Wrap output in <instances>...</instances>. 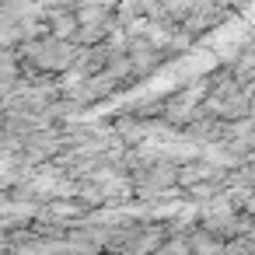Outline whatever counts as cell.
Returning <instances> with one entry per match:
<instances>
[{
  "instance_id": "cell-1",
  "label": "cell",
  "mask_w": 255,
  "mask_h": 255,
  "mask_svg": "<svg viewBox=\"0 0 255 255\" xmlns=\"http://www.w3.org/2000/svg\"><path fill=\"white\" fill-rule=\"evenodd\" d=\"M77 46H70V39H56V35H42L35 42H28V60L32 70L39 74H63L74 67Z\"/></svg>"
},
{
  "instance_id": "cell-2",
  "label": "cell",
  "mask_w": 255,
  "mask_h": 255,
  "mask_svg": "<svg viewBox=\"0 0 255 255\" xmlns=\"http://www.w3.org/2000/svg\"><path fill=\"white\" fill-rule=\"evenodd\" d=\"M175 171H178V164H150L136 175V189L140 192H164L175 185Z\"/></svg>"
},
{
  "instance_id": "cell-3",
  "label": "cell",
  "mask_w": 255,
  "mask_h": 255,
  "mask_svg": "<svg viewBox=\"0 0 255 255\" xmlns=\"http://www.w3.org/2000/svg\"><path fill=\"white\" fill-rule=\"evenodd\" d=\"M77 25L81 21L74 14V7H53V11H46V32L56 35V39H74Z\"/></svg>"
}]
</instances>
